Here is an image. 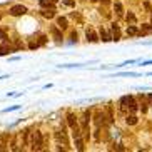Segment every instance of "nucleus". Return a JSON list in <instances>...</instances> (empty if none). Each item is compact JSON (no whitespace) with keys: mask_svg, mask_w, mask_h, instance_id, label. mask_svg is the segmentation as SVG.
<instances>
[{"mask_svg":"<svg viewBox=\"0 0 152 152\" xmlns=\"http://www.w3.org/2000/svg\"><path fill=\"white\" fill-rule=\"evenodd\" d=\"M99 34H100V39H102L104 42H110V40H112V35H109V34L104 30L102 27H100V32H99Z\"/></svg>","mask_w":152,"mask_h":152,"instance_id":"nucleus-13","label":"nucleus"},{"mask_svg":"<svg viewBox=\"0 0 152 152\" xmlns=\"http://www.w3.org/2000/svg\"><path fill=\"white\" fill-rule=\"evenodd\" d=\"M100 2H102V4H109V0H100Z\"/></svg>","mask_w":152,"mask_h":152,"instance_id":"nucleus-24","label":"nucleus"},{"mask_svg":"<svg viewBox=\"0 0 152 152\" xmlns=\"http://www.w3.org/2000/svg\"><path fill=\"white\" fill-rule=\"evenodd\" d=\"M44 145V135L40 130H32V139H30V149L32 151H42Z\"/></svg>","mask_w":152,"mask_h":152,"instance_id":"nucleus-2","label":"nucleus"},{"mask_svg":"<svg viewBox=\"0 0 152 152\" xmlns=\"http://www.w3.org/2000/svg\"><path fill=\"white\" fill-rule=\"evenodd\" d=\"M52 35H54V39H55V42H62V34L58 32V28L57 27H52Z\"/></svg>","mask_w":152,"mask_h":152,"instance_id":"nucleus-12","label":"nucleus"},{"mask_svg":"<svg viewBox=\"0 0 152 152\" xmlns=\"http://www.w3.org/2000/svg\"><path fill=\"white\" fill-rule=\"evenodd\" d=\"M114 10H115L117 15H122V14H124V12H122V4H121V2H115V4H114Z\"/></svg>","mask_w":152,"mask_h":152,"instance_id":"nucleus-16","label":"nucleus"},{"mask_svg":"<svg viewBox=\"0 0 152 152\" xmlns=\"http://www.w3.org/2000/svg\"><path fill=\"white\" fill-rule=\"evenodd\" d=\"M125 18H127V22H132V23L135 22V17L132 14H127V17H125Z\"/></svg>","mask_w":152,"mask_h":152,"instance_id":"nucleus-21","label":"nucleus"},{"mask_svg":"<svg viewBox=\"0 0 152 152\" xmlns=\"http://www.w3.org/2000/svg\"><path fill=\"white\" fill-rule=\"evenodd\" d=\"M42 15H44L45 18H54L55 12H54V9H45V10H42Z\"/></svg>","mask_w":152,"mask_h":152,"instance_id":"nucleus-14","label":"nucleus"},{"mask_svg":"<svg viewBox=\"0 0 152 152\" xmlns=\"http://www.w3.org/2000/svg\"><path fill=\"white\" fill-rule=\"evenodd\" d=\"M55 140H57V144L58 145H64V149L67 151L69 149V139H67V132L64 129H60V130H57L55 132Z\"/></svg>","mask_w":152,"mask_h":152,"instance_id":"nucleus-3","label":"nucleus"},{"mask_svg":"<svg viewBox=\"0 0 152 152\" xmlns=\"http://www.w3.org/2000/svg\"><path fill=\"white\" fill-rule=\"evenodd\" d=\"M57 27L58 28H67V18L65 17H57Z\"/></svg>","mask_w":152,"mask_h":152,"instance_id":"nucleus-11","label":"nucleus"},{"mask_svg":"<svg viewBox=\"0 0 152 152\" xmlns=\"http://www.w3.org/2000/svg\"><path fill=\"white\" fill-rule=\"evenodd\" d=\"M89 119H90V110H85L84 117H82V129H80V134L85 139H89Z\"/></svg>","mask_w":152,"mask_h":152,"instance_id":"nucleus-4","label":"nucleus"},{"mask_svg":"<svg viewBox=\"0 0 152 152\" xmlns=\"http://www.w3.org/2000/svg\"><path fill=\"white\" fill-rule=\"evenodd\" d=\"M67 124L70 129H75V127H79V122H77V117L74 115V114H69L67 115Z\"/></svg>","mask_w":152,"mask_h":152,"instance_id":"nucleus-7","label":"nucleus"},{"mask_svg":"<svg viewBox=\"0 0 152 152\" xmlns=\"http://www.w3.org/2000/svg\"><path fill=\"white\" fill-rule=\"evenodd\" d=\"M121 107H122V110L134 114V112L137 110V104H135V99L132 97V95H124V97L121 99Z\"/></svg>","mask_w":152,"mask_h":152,"instance_id":"nucleus-1","label":"nucleus"},{"mask_svg":"<svg viewBox=\"0 0 152 152\" xmlns=\"http://www.w3.org/2000/svg\"><path fill=\"white\" fill-rule=\"evenodd\" d=\"M149 100H152V94H151V95H149Z\"/></svg>","mask_w":152,"mask_h":152,"instance_id":"nucleus-25","label":"nucleus"},{"mask_svg":"<svg viewBox=\"0 0 152 152\" xmlns=\"http://www.w3.org/2000/svg\"><path fill=\"white\" fill-rule=\"evenodd\" d=\"M112 40H121V30L117 23H112Z\"/></svg>","mask_w":152,"mask_h":152,"instance_id":"nucleus-9","label":"nucleus"},{"mask_svg":"<svg viewBox=\"0 0 152 152\" xmlns=\"http://www.w3.org/2000/svg\"><path fill=\"white\" fill-rule=\"evenodd\" d=\"M27 12V9L23 7V5H14L12 9H10V15H14V17H20Z\"/></svg>","mask_w":152,"mask_h":152,"instance_id":"nucleus-5","label":"nucleus"},{"mask_svg":"<svg viewBox=\"0 0 152 152\" xmlns=\"http://www.w3.org/2000/svg\"><path fill=\"white\" fill-rule=\"evenodd\" d=\"M127 34H129V35H139L135 25H129V27H127Z\"/></svg>","mask_w":152,"mask_h":152,"instance_id":"nucleus-18","label":"nucleus"},{"mask_svg":"<svg viewBox=\"0 0 152 152\" xmlns=\"http://www.w3.org/2000/svg\"><path fill=\"white\" fill-rule=\"evenodd\" d=\"M0 18H2V14H0Z\"/></svg>","mask_w":152,"mask_h":152,"instance_id":"nucleus-28","label":"nucleus"},{"mask_svg":"<svg viewBox=\"0 0 152 152\" xmlns=\"http://www.w3.org/2000/svg\"><path fill=\"white\" fill-rule=\"evenodd\" d=\"M65 5H69V7H74V5H75V2H74V0H65Z\"/></svg>","mask_w":152,"mask_h":152,"instance_id":"nucleus-23","label":"nucleus"},{"mask_svg":"<svg viewBox=\"0 0 152 152\" xmlns=\"http://www.w3.org/2000/svg\"><path fill=\"white\" fill-rule=\"evenodd\" d=\"M12 52V49H10V45H4V47H0V55H7Z\"/></svg>","mask_w":152,"mask_h":152,"instance_id":"nucleus-17","label":"nucleus"},{"mask_svg":"<svg viewBox=\"0 0 152 152\" xmlns=\"http://www.w3.org/2000/svg\"><path fill=\"white\" fill-rule=\"evenodd\" d=\"M105 115H104V112H97L95 114V124H97V127H100V125H104L105 124Z\"/></svg>","mask_w":152,"mask_h":152,"instance_id":"nucleus-10","label":"nucleus"},{"mask_svg":"<svg viewBox=\"0 0 152 152\" xmlns=\"http://www.w3.org/2000/svg\"><path fill=\"white\" fill-rule=\"evenodd\" d=\"M54 4L55 2H52V0H40V5L45 9H54Z\"/></svg>","mask_w":152,"mask_h":152,"instance_id":"nucleus-15","label":"nucleus"},{"mask_svg":"<svg viewBox=\"0 0 152 152\" xmlns=\"http://www.w3.org/2000/svg\"><path fill=\"white\" fill-rule=\"evenodd\" d=\"M52 2H57V0H52Z\"/></svg>","mask_w":152,"mask_h":152,"instance_id":"nucleus-27","label":"nucleus"},{"mask_svg":"<svg viewBox=\"0 0 152 152\" xmlns=\"http://www.w3.org/2000/svg\"><path fill=\"white\" fill-rule=\"evenodd\" d=\"M142 32L144 34H152V25H147V23L142 25Z\"/></svg>","mask_w":152,"mask_h":152,"instance_id":"nucleus-20","label":"nucleus"},{"mask_svg":"<svg viewBox=\"0 0 152 152\" xmlns=\"http://www.w3.org/2000/svg\"><path fill=\"white\" fill-rule=\"evenodd\" d=\"M85 37H87L89 42H99V37L95 35V32L92 30V28H87V30H85Z\"/></svg>","mask_w":152,"mask_h":152,"instance_id":"nucleus-8","label":"nucleus"},{"mask_svg":"<svg viewBox=\"0 0 152 152\" xmlns=\"http://www.w3.org/2000/svg\"><path fill=\"white\" fill-rule=\"evenodd\" d=\"M125 122H127L129 125H135V124H137V117H135V115H129L127 119H125Z\"/></svg>","mask_w":152,"mask_h":152,"instance_id":"nucleus-19","label":"nucleus"},{"mask_svg":"<svg viewBox=\"0 0 152 152\" xmlns=\"http://www.w3.org/2000/svg\"><path fill=\"white\" fill-rule=\"evenodd\" d=\"M9 147V134H0V151Z\"/></svg>","mask_w":152,"mask_h":152,"instance_id":"nucleus-6","label":"nucleus"},{"mask_svg":"<svg viewBox=\"0 0 152 152\" xmlns=\"http://www.w3.org/2000/svg\"><path fill=\"white\" fill-rule=\"evenodd\" d=\"M0 39H2V40H7V34H5L4 28H0Z\"/></svg>","mask_w":152,"mask_h":152,"instance_id":"nucleus-22","label":"nucleus"},{"mask_svg":"<svg viewBox=\"0 0 152 152\" xmlns=\"http://www.w3.org/2000/svg\"><path fill=\"white\" fill-rule=\"evenodd\" d=\"M151 23H152V17H151Z\"/></svg>","mask_w":152,"mask_h":152,"instance_id":"nucleus-26","label":"nucleus"}]
</instances>
